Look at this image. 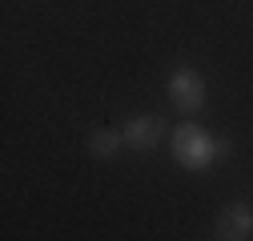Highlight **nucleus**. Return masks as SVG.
Segmentation results:
<instances>
[{"label":"nucleus","instance_id":"nucleus-1","mask_svg":"<svg viewBox=\"0 0 253 241\" xmlns=\"http://www.w3.org/2000/svg\"><path fill=\"white\" fill-rule=\"evenodd\" d=\"M169 149H173V161L185 173H205L217 165V137L205 133L193 120H181V125L169 133Z\"/></svg>","mask_w":253,"mask_h":241},{"label":"nucleus","instance_id":"nucleus-2","mask_svg":"<svg viewBox=\"0 0 253 241\" xmlns=\"http://www.w3.org/2000/svg\"><path fill=\"white\" fill-rule=\"evenodd\" d=\"M169 101H173V109H177L181 117H197V113L205 109V101H209L205 77H201L197 69H189V65L173 69V73H169Z\"/></svg>","mask_w":253,"mask_h":241},{"label":"nucleus","instance_id":"nucleus-3","mask_svg":"<svg viewBox=\"0 0 253 241\" xmlns=\"http://www.w3.org/2000/svg\"><path fill=\"white\" fill-rule=\"evenodd\" d=\"M121 137H125V149H133V153H149V149L161 145L165 120L157 117V113H133V117L121 125Z\"/></svg>","mask_w":253,"mask_h":241},{"label":"nucleus","instance_id":"nucleus-4","mask_svg":"<svg viewBox=\"0 0 253 241\" xmlns=\"http://www.w3.org/2000/svg\"><path fill=\"white\" fill-rule=\"evenodd\" d=\"M253 237V205L229 201L217 213V241H249Z\"/></svg>","mask_w":253,"mask_h":241},{"label":"nucleus","instance_id":"nucleus-5","mask_svg":"<svg viewBox=\"0 0 253 241\" xmlns=\"http://www.w3.org/2000/svg\"><path fill=\"white\" fill-rule=\"evenodd\" d=\"M84 145H88V157H97V161H113L121 149H125V137H121V129H92Z\"/></svg>","mask_w":253,"mask_h":241},{"label":"nucleus","instance_id":"nucleus-6","mask_svg":"<svg viewBox=\"0 0 253 241\" xmlns=\"http://www.w3.org/2000/svg\"><path fill=\"white\" fill-rule=\"evenodd\" d=\"M229 149H233L229 137H217V161H225V157H229Z\"/></svg>","mask_w":253,"mask_h":241}]
</instances>
